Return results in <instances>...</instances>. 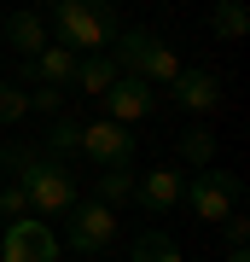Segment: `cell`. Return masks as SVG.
Returning <instances> with one entry per match:
<instances>
[{
    "label": "cell",
    "mask_w": 250,
    "mask_h": 262,
    "mask_svg": "<svg viewBox=\"0 0 250 262\" xmlns=\"http://www.w3.org/2000/svg\"><path fill=\"white\" fill-rule=\"evenodd\" d=\"M0 163L18 175V187L29 198V215H41V222H58L70 204H76V175L58 158H47V151H24V146H6L0 151Z\"/></svg>",
    "instance_id": "6da1fadb"
},
{
    "label": "cell",
    "mask_w": 250,
    "mask_h": 262,
    "mask_svg": "<svg viewBox=\"0 0 250 262\" xmlns=\"http://www.w3.org/2000/svg\"><path fill=\"white\" fill-rule=\"evenodd\" d=\"M210 29H215L221 41H244V35H250V12H244V0H215Z\"/></svg>",
    "instance_id": "2e32d148"
},
{
    "label": "cell",
    "mask_w": 250,
    "mask_h": 262,
    "mask_svg": "<svg viewBox=\"0 0 250 262\" xmlns=\"http://www.w3.org/2000/svg\"><path fill=\"white\" fill-rule=\"evenodd\" d=\"M117 76H122V70H117L111 53H76V76H70V88H82V94H105Z\"/></svg>",
    "instance_id": "4fadbf2b"
},
{
    "label": "cell",
    "mask_w": 250,
    "mask_h": 262,
    "mask_svg": "<svg viewBox=\"0 0 250 262\" xmlns=\"http://www.w3.org/2000/svg\"><path fill=\"white\" fill-rule=\"evenodd\" d=\"M105 53L117 58V70L146 76L151 88H169V82H175V76L186 70L180 58H175V47H169V41H157L151 29H117V41H111Z\"/></svg>",
    "instance_id": "3957f363"
},
{
    "label": "cell",
    "mask_w": 250,
    "mask_h": 262,
    "mask_svg": "<svg viewBox=\"0 0 250 262\" xmlns=\"http://www.w3.org/2000/svg\"><path fill=\"white\" fill-rule=\"evenodd\" d=\"M29 111H47V117H58V88H35V94H29Z\"/></svg>",
    "instance_id": "7402d4cb"
},
{
    "label": "cell",
    "mask_w": 250,
    "mask_h": 262,
    "mask_svg": "<svg viewBox=\"0 0 250 262\" xmlns=\"http://www.w3.org/2000/svg\"><path fill=\"white\" fill-rule=\"evenodd\" d=\"M82 158L93 163H134V134H128V122H111V117H99V122H82Z\"/></svg>",
    "instance_id": "52a82bcc"
},
{
    "label": "cell",
    "mask_w": 250,
    "mask_h": 262,
    "mask_svg": "<svg viewBox=\"0 0 250 262\" xmlns=\"http://www.w3.org/2000/svg\"><path fill=\"white\" fill-rule=\"evenodd\" d=\"M239 198H244V181L233 175V169H198V175H186V187H180V204L198 215V222H221L227 210H239Z\"/></svg>",
    "instance_id": "277c9868"
},
{
    "label": "cell",
    "mask_w": 250,
    "mask_h": 262,
    "mask_svg": "<svg viewBox=\"0 0 250 262\" xmlns=\"http://www.w3.org/2000/svg\"><path fill=\"white\" fill-rule=\"evenodd\" d=\"M134 163H105L99 169V175H93V198H99V204H134Z\"/></svg>",
    "instance_id": "5bb4252c"
},
{
    "label": "cell",
    "mask_w": 250,
    "mask_h": 262,
    "mask_svg": "<svg viewBox=\"0 0 250 262\" xmlns=\"http://www.w3.org/2000/svg\"><path fill=\"white\" fill-rule=\"evenodd\" d=\"M6 41H12V53L35 58V53H41L53 35H47V24H41V12H35V6H18V12L6 18Z\"/></svg>",
    "instance_id": "7c38bea8"
},
{
    "label": "cell",
    "mask_w": 250,
    "mask_h": 262,
    "mask_svg": "<svg viewBox=\"0 0 250 262\" xmlns=\"http://www.w3.org/2000/svg\"><path fill=\"white\" fill-rule=\"evenodd\" d=\"M24 210H29L24 187H18V181H6V187H0V222H6V215H24Z\"/></svg>",
    "instance_id": "44dd1931"
},
{
    "label": "cell",
    "mask_w": 250,
    "mask_h": 262,
    "mask_svg": "<svg viewBox=\"0 0 250 262\" xmlns=\"http://www.w3.org/2000/svg\"><path fill=\"white\" fill-rule=\"evenodd\" d=\"M180 158L192 163V169H210L215 163V134L210 128H186L180 134Z\"/></svg>",
    "instance_id": "e0dca14e"
},
{
    "label": "cell",
    "mask_w": 250,
    "mask_h": 262,
    "mask_svg": "<svg viewBox=\"0 0 250 262\" xmlns=\"http://www.w3.org/2000/svg\"><path fill=\"white\" fill-rule=\"evenodd\" d=\"M99 99H105V117H111V122H140V117L157 111V88H151L146 76H128V70H122Z\"/></svg>",
    "instance_id": "ba28073f"
},
{
    "label": "cell",
    "mask_w": 250,
    "mask_h": 262,
    "mask_svg": "<svg viewBox=\"0 0 250 262\" xmlns=\"http://www.w3.org/2000/svg\"><path fill=\"white\" fill-rule=\"evenodd\" d=\"M58 222H64V239H70L76 256H99V251H111V239H117V210L99 204V198H76Z\"/></svg>",
    "instance_id": "5b68a950"
},
{
    "label": "cell",
    "mask_w": 250,
    "mask_h": 262,
    "mask_svg": "<svg viewBox=\"0 0 250 262\" xmlns=\"http://www.w3.org/2000/svg\"><path fill=\"white\" fill-rule=\"evenodd\" d=\"M128 262H186L180 256V245L163 233V227H146L134 245H128Z\"/></svg>",
    "instance_id": "9a60e30c"
},
{
    "label": "cell",
    "mask_w": 250,
    "mask_h": 262,
    "mask_svg": "<svg viewBox=\"0 0 250 262\" xmlns=\"http://www.w3.org/2000/svg\"><path fill=\"white\" fill-rule=\"evenodd\" d=\"M169 105H180V111H215V105H221L215 70H180L175 82H169Z\"/></svg>",
    "instance_id": "9c48e42d"
},
{
    "label": "cell",
    "mask_w": 250,
    "mask_h": 262,
    "mask_svg": "<svg viewBox=\"0 0 250 262\" xmlns=\"http://www.w3.org/2000/svg\"><path fill=\"white\" fill-rule=\"evenodd\" d=\"M29 117V88L18 82H0V128H12V122Z\"/></svg>",
    "instance_id": "d6986e66"
},
{
    "label": "cell",
    "mask_w": 250,
    "mask_h": 262,
    "mask_svg": "<svg viewBox=\"0 0 250 262\" xmlns=\"http://www.w3.org/2000/svg\"><path fill=\"white\" fill-rule=\"evenodd\" d=\"M24 6H53V0H24Z\"/></svg>",
    "instance_id": "cb8c5ba5"
},
{
    "label": "cell",
    "mask_w": 250,
    "mask_h": 262,
    "mask_svg": "<svg viewBox=\"0 0 250 262\" xmlns=\"http://www.w3.org/2000/svg\"><path fill=\"white\" fill-rule=\"evenodd\" d=\"M24 76H29L35 88H70V76H76V53L58 47V41H47L35 58H24Z\"/></svg>",
    "instance_id": "8fae6325"
},
{
    "label": "cell",
    "mask_w": 250,
    "mask_h": 262,
    "mask_svg": "<svg viewBox=\"0 0 250 262\" xmlns=\"http://www.w3.org/2000/svg\"><path fill=\"white\" fill-rule=\"evenodd\" d=\"M215 227H221V239H227V245H250V222H244V210H227Z\"/></svg>",
    "instance_id": "ffe728a7"
},
{
    "label": "cell",
    "mask_w": 250,
    "mask_h": 262,
    "mask_svg": "<svg viewBox=\"0 0 250 262\" xmlns=\"http://www.w3.org/2000/svg\"><path fill=\"white\" fill-rule=\"evenodd\" d=\"M76 146H82V122L58 117L53 128H47V158H64V151H76Z\"/></svg>",
    "instance_id": "ac0fdd59"
},
{
    "label": "cell",
    "mask_w": 250,
    "mask_h": 262,
    "mask_svg": "<svg viewBox=\"0 0 250 262\" xmlns=\"http://www.w3.org/2000/svg\"><path fill=\"white\" fill-rule=\"evenodd\" d=\"M117 29H122V18L111 0H53V29L47 35L70 53H105L117 41Z\"/></svg>",
    "instance_id": "7a4b0ae2"
},
{
    "label": "cell",
    "mask_w": 250,
    "mask_h": 262,
    "mask_svg": "<svg viewBox=\"0 0 250 262\" xmlns=\"http://www.w3.org/2000/svg\"><path fill=\"white\" fill-rule=\"evenodd\" d=\"M0 262H58V233L41 215H6L0 222Z\"/></svg>",
    "instance_id": "8992f818"
},
{
    "label": "cell",
    "mask_w": 250,
    "mask_h": 262,
    "mask_svg": "<svg viewBox=\"0 0 250 262\" xmlns=\"http://www.w3.org/2000/svg\"><path fill=\"white\" fill-rule=\"evenodd\" d=\"M180 187H186L180 169H151V175L134 181V204H146L151 215H169V210L180 204Z\"/></svg>",
    "instance_id": "30bf717a"
},
{
    "label": "cell",
    "mask_w": 250,
    "mask_h": 262,
    "mask_svg": "<svg viewBox=\"0 0 250 262\" xmlns=\"http://www.w3.org/2000/svg\"><path fill=\"white\" fill-rule=\"evenodd\" d=\"M227 262H250V251L244 245H227Z\"/></svg>",
    "instance_id": "603a6c76"
}]
</instances>
